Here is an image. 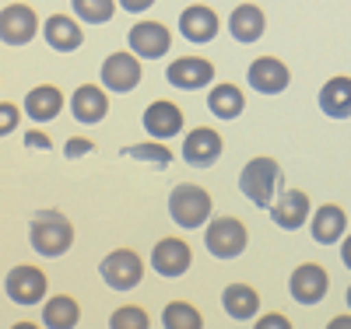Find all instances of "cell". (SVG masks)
<instances>
[{
  "label": "cell",
  "mask_w": 351,
  "mask_h": 329,
  "mask_svg": "<svg viewBox=\"0 0 351 329\" xmlns=\"http://www.w3.org/2000/svg\"><path fill=\"white\" fill-rule=\"evenodd\" d=\"M32 235V249L43 252V256H64L71 246H74V228L64 214L56 211H43L32 218V228H28Z\"/></svg>",
  "instance_id": "obj_1"
},
{
  "label": "cell",
  "mask_w": 351,
  "mask_h": 329,
  "mask_svg": "<svg viewBox=\"0 0 351 329\" xmlns=\"http://www.w3.org/2000/svg\"><path fill=\"white\" fill-rule=\"evenodd\" d=\"M169 214L180 228H200L211 218V193L200 186H190V183L176 186L169 193Z\"/></svg>",
  "instance_id": "obj_2"
},
{
  "label": "cell",
  "mask_w": 351,
  "mask_h": 329,
  "mask_svg": "<svg viewBox=\"0 0 351 329\" xmlns=\"http://www.w3.org/2000/svg\"><path fill=\"white\" fill-rule=\"evenodd\" d=\"M278 179H281V168L274 158H253L243 175H239V189L246 193L250 203L256 207H271L274 200V189H278Z\"/></svg>",
  "instance_id": "obj_3"
},
{
  "label": "cell",
  "mask_w": 351,
  "mask_h": 329,
  "mask_svg": "<svg viewBox=\"0 0 351 329\" xmlns=\"http://www.w3.org/2000/svg\"><path fill=\"white\" fill-rule=\"evenodd\" d=\"M204 242H208V252L218 256V259H236L246 242H250V235H246V224L239 218H215L208 224V235H204Z\"/></svg>",
  "instance_id": "obj_4"
},
{
  "label": "cell",
  "mask_w": 351,
  "mask_h": 329,
  "mask_svg": "<svg viewBox=\"0 0 351 329\" xmlns=\"http://www.w3.org/2000/svg\"><path fill=\"white\" fill-rule=\"evenodd\" d=\"M102 280L112 287V291H130V287H137L141 284V277H144V263H141V256L134 252V249H116V252H109L106 259H102Z\"/></svg>",
  "instance_id": "obj_5"
},
{
  "label": "cell",
  "mask_w": 351,
  "mask_h": 329,
  "mask_svg": "<svg viewBox=\"0 0 351 329\" xmlns=\"http://www.w3.org/2000/svg\"><path fill=\"white\" fill-rule=\"evenodd\" d=\"M327 287H330V277L319 263H302V266H295V274H291V298H295L299 305L324 302Z\"/></svg>",
  "instance_id": "obj_6"
},
{
  "label": "cell",
  "mask_w": 351,
  "mask_h": 329,
  "mask_svg": "<svg viewBox=\"0 0 351 329\" xmlns=\"http://www.w3.org/2000/svg\"><path fill=\"white\" fill-rule=\"evenodd\" d=\"M4 287H8V298L14 305H36L46 298V274L39 266H14Z\"/></svg>",
  "instance_id": "obj_7"
},
{
  "label": "cell",
  "mask_w": 351,
  "mask_h": 329,
  "mask_svg": "<svg viewBox=\"0 0 351 329\" xmlns=\"http://www.w3.org/2000/svg\"><path fill=\"white\" fill-rule=\"evenodd\" d=\"M193 263V252L183 238H162L152 249V270L162 277H183Z\"/></svg>",
  "instance_id": "obj_8"
},
{
  "label": "cell",
  "mask_w": 351,
  "mask_h": 329,
  "mask_svg": "<svg viewBox=\"0 0 351 329\" xmlns=\"http://www.w3.org/2000/svg\"><path fill=\"white\" fill-rule=\"evenodd\" d=\"M102 84L109 92H134L141 84V64L134 53H109L102 64Z\"/></svg>",
  "instance_id": "obj_9"
},
{
  "label": "cell",
  "mask_w": 351,
  "mask_h": 329,
  "mask_svg": "<svg viewBox=\"0 0 351 329\" xmlns=\"http://www.w3.org/2000/svg\"><path fill=\"white\" fill-rule=\"evenodd\" d=\"M130 49L137 53V56H144V60H158V56H165L169 53V46H172V32L162 25V21H137L134 28H130Z\"/></svg>",
  "instance_id": "obj_10"
},
{
  "label": "cell",
  "mask_w": 351,
  "mask_h": 329,
  "mask_svg": "<svg viewBox=\"0 0 351 329\" xmlns=\"http://www.w3.org/2000/svg\"><path fill=\"white\" fill-rule=\"evenodd\" d=\"M183 158L197 168H211L221 158V133L211 127H197L183 140Z\"/></svg>",
  "instance_id": "obj_11"
},
{
  "label": "cell",
  "mask_w": 351,
  "mask_h": 329,
  "mask_svg": "<svg viewBox=\"0 0 351 329\" xmlns=\"http://www.w3.org/2000/svg\"><path fill=\"white\" fill-rule=\"evenodd\" d=\"M36 28H39V18L25 4H11V8H4V14H0V39H4L8 46L28 42L36 36Z\"/></svg>",
  "instance_id": "obj_12"
},
{
  "label": "cell",
  "mask_w": 351,
  "mask_h": 329,
  "mask_svg": "<svg viewBox=\"0 0 351 329\" xmlns=\"http://www.w3.org/2000/svg\"><path fill=\"white\" fill-rule=\"evenodd\" d=\"M271 218L278 228L285 231H295L309 221V196L302 189H285L274 203H271Z\"/></svg>",
  "instance_id": "obj_13"
},
{
  "label": "cell",
  "mask_w": 351,
  "mask_h": 329,
  "mask_svg": "<svg viewBox=\"0 0 351 329\" xmlns=\"http://www.w3.org/2000/svg\"><path fill=\"white\" fill-rule=\"evenodd\" d=\"M288 81H291L288 67L281 64V60H274V56H260V60H253V64H250V84L256 88L260 95L285 92Z\"/></svg>",
  "instance_id": "obj_14"
},
{
  "label": "cell",
  "mask_w": 351,
  "mask_h": 329,
  "mask_svg": "<svg viewBox=\"0 0 351 329\" xmlns=\"http://www.w3.org/2000/svg\"><path fill=\"white\" fill-rule=\"evenodd\" d=\"M165 77H169V84L193 92V88H204V84L215 81V67L208 64V60H200V56H180V60H176V64L165 70Z\"/></svg>",
  "instance_id": "obj_15"
},
{
  "label": "cell",
  "mask_w": 351,
  "mask_h": 329,
  "mask_svg": "<svg viewBox=\"0 0 351 329\" xmlns=\"http://www.w3.org/2000/svg\"><path fill=\"white\" fill-rule=\"evenodd\" d=\"M71 112H74V119L77 123H102L106 119V112H109V95L102 92V88H95V84H81L77 92L71 95Z\"/></svg>",
  "instance_id": "obj_16"
},
{
  "label": "cell",
  "mask_w": 351,
  "mask_h": 329,
  "mask_svg": "<svg viewBox=\"0 0 351 329\" xmlns=\"http://www.w3.org/2000/svg\"><path fill=\"white\" fill-rule=\"evenodd\" d=\"M180 32L190 42H211L218 36V14L208 4H193L180 14Z\"/></svg>",
  "instance_id": "obj_17"
},
{
  "label": "cell",
  "mask_w": 351,
  "mask_h": 329,
  "mask_svg": "<svg viewBox=\"0 0 351 329\" xmlns=\"http://www.w3.org/2000/svg\"><path fill=\"white\" fill-rule=\"evenodd\" d=\"M144 130H148L152 137H176L183 130V112L176 102H152L148 109H144Z\"/></svg>",
  "instance_id": "obj_18"
},
{
  "label": "cell",
  "mask_w": 351,
  "mask_h": 329,
  "mask_svg": "<svg viewBox=\"0 0 351 329\" xmlns=\"http://www.w3.org/2000/svg\"><path fill=\"white\" fill-rule=\"evenodd\" d=\"M46 42H49L56 53H74V49L84 42L81 25H77L74 18H67V14H53V18L46 21Z\"/></svg>",
  "instance_id": "obj_19"
},
{
  "label": "cell",
  "mask_w": 351,
  "mask_h": 329,
  "mask_svg": "<svg viewBox=\"0 0 351 329\" xmlns=\"http://www.w3.org/2000/svg\"><path fill=\"white\" fill-rule=\"evenodd\" d=\"M319 109L334 119H348L351 116V77H330L319 88Z\"/></svg>",
  "instance_id": "obj_20"
},
{
  "label": "cell",
  "mask_w": 351,
  "mask_h": 329,
  "mask_svg": "<svg viewBox=\"0 0 351 329\" xmlns=\"http://www.w3.org/2000/svg\"><path fill=\"white\" fill-rule=\"evenodd\" d=\"M263 25H267L263 11H260L256 4H243V8L232 11V18H228V32H232V39H239V42H253V39L263 36Z\"/></svg>",
  "instance_id": "obj_21"
},
{
  "label": "cell",
  "mask_w": 351,
  "mask_h": 329,
  "mask_svg": "<svg viewBox=\"0 0 351 329\" xmlns=\"http://www.w3.org/2000/svg\"><path fill=\"white\" fill-rule=\"evenodd\" d=\"M344 224H348V218H344V211L337 203H324V207H316V218H313V238L319 246H330V242H337V238L344 235Z\"/></svg>",
  "instance_id": "obj_22"
},
{
  "label": "cell",
  "mask_w": 351,
  "mask_h": 329,
  "mask_svg": "<svg viewBox=\"0 0 351 329\" xmlns=\"http://www.w3.org/2000/svg\"><path fill=\"white\" fill-rule=\"evenodd\" d=\"M60 109H64V95L56 92L53 84H39V88H32V92L25 95V112L32 119H39V123L53 119Z\"/></svg>",
  "instance_id": "obj_23"
},
{
  "label": "cell",
  "mask_w": 351,
  "mask_h": 329,
  "mask_svg": "<svg viewBox=\"0 0 351 329\" xmlns=\"http://www.w3.org/2000/svg\"><path fill=\"white\" fill-rule=\"evenodd\" d=\"M221 305H225V312H228L232 319H253L256 308H260V298H256V291L246 287V284H228L225 294H221Z\"/></svg>",
  "instance_id": "obj_24"
},
{
  "label": "cell",
  "mask_w": 351,
  "mask_h": 329,
  "mask_svg": "<svg viewBox=\"0 0 351 329\" xmlns=\"http://www.w3.org/2000/svg\"><path fill=\"white\" fill-rule=\"evenodd\" d=\"M208 109L218 116V119H236L243 109H246V98L236 84H215L211 95H208Z\"/></svg>",
  "instance_id": "obj_25"
},
{
  "label": "cell",
  "mask_w": 351,
  "mask_h": 329,
  "mask_svg": "<svg viewBox=\"0 0 351 329\" xmlns=\"http://www.w3.org/2000/svg\"><path fill=\"white\" fill-rule=\"evenodd\" d=\"M77 319H81V308H77V302H74L71 294L49 298L46 308H43V322L49 329H71V326H77Z\"/></svg>",
  "instance_id": "obj_26"
},
{
  "label": "cell",
  "mask_w": 351,
  "mask_h": 329,
  "mask_svg": "<svg viewBox=\"0 0 351 329\" xmlns=\"http://www.w3.org/2000/svg\"><path fill=\"white\" fill-rule=\"evenodd\" d=\"M162 322H165V329H200V326H204V322H200V312H197L193 305H186V302L165 305Z\"/></svg>",
  "instance_id": "obj_27"
},
{
  "label": "cell",
  "mask_w": 351,
  "mask_h": 329,
  "mask_svg": "<svg viewBox=\"0 0 351 329\" xmlns=\"http://www.w3.org/2000/svg\"><path fill=\"white\" fill-rule=\"evenodd\" d=\"M74 11L81 21H92V25H106L112 14H116V4L112 0H71Z\"/></svg>",
  "instance_id": "obj_28"
},
{
  "label": "cell",
  "mask_w": 351,
  "mask_h": 329,
  "mask_svg": "<svg viewBox=\"0 0 351 329\" xmlns=\"http://www.w3.org/2000/svg\"><path fill=\"white\" fill-rule=\"evenodd\" d=\"M112 329H148V312L137 308V305H127V308H116L112 319H109Z\"/></svg>",
  "instance_id": "obj_29"
},
{
  "label": "cell",
  "mask_w": 351,
  "mask_h": 329,
  "mask_svg": "<svg viewBox=\"0 0 351 329\" xmlns=\"http://www.w3.org/2000/svg\"><path fill=\"white\" fill-rule=\"evenodd\" d=\"M127 155H130V158H152V161H158V165H169V161H172V155L165 151V147H158V144H141V147H127Z\"/></svg>",
  "instance_id": "obj_30"
},
{
  "label": "cell",
  "mask_w": 351,
  "mask_h": 329,
  "mask_svg": "<svg viewBox=\"0 0 351 329\" xmlns=\"http://www.w3.org/2000/svg\"><path fill=\"white\" fill-rule=\"evenodd\" d=\"M14 127H18V109L11 102H4L0 105V133H11Z\"/></svg>",
  "instance_id": "obj_31"
},
{
  "label": "cell",
  "mask_w": 351,
  "mask_h": 329,
  "mask_svg": "<svg viewBox=\"0 0 351 329\" xmlns=\"http://www.w3.org/2000/svg\"><path fill=\"white\" fill-rule=\"evenodd\" d=\"M88 151H95L92 140H81V137L67 140V155H71V158H81V155H88Z\"/></svg>",
  "instance_id": "obj_32"
},
{
  "label": "cell",
  "mask_w": 351,
  "mask_h": 329,
  "mask_svg": "<svg viewBox=\"0 0 351 329\" xmlns=\"http://www.w3.org/2000/svg\"><path fill=\"white\" fill-rule=\"evenodd\" d=\"M25 144H28V147H39V151H49V144H53V140H49L46 133H39V130H32V133H28V137H25Z\"/></svg>",
  "instance_id": "obj_33"
},
{
  "label": "cell",
  "mask_w": 351,
  "mask_h": 329,
  "mask_svg": "<svg viewBox=\"0 0 351 329\" xmlns=\"http://www.w3.org/2000/svg\"><path fill=\"white\" fill-rule=\"evenodd\" d=\"M152 4H155V0H120V8H123V11H134V14H137V11H148Z\"/></svg>",
  "instance_id": "obj_34"
},
{
  "label": "cell",
  "mask_w": 351,
  "mask_h": 329,
  "mask_svg": "<svg viewBox=\"0 0 351 329\" xmlns=\"http://www.w3.org/2000/svg\"><path fill=\"white\" fill-rule=\"evenodd\" d=\"M263 326H274V329H288V319L285 315H267V319H260V329Z\"/></svg>",
  "instance_id": "obj_35"
},
{
  "label": "cell",
  "mask_w": 351,
  "mask_h": 329,
  "mask_svg": "<svg viewBox=\"0 0 351 329\" xmlns=\"http://www.w3.org/2000/svg\"><path fill=\"white\" fill-rule=\"evenodd\" d=\"M341 259H344V266H351V235L344 238V246H341Z\"/></svg>",
  "instance_id": "obj_36"
},
{
  "label": "cell",
  "mask_w": 351,
  "mask_h": 329,
  "mask_svg": "<svg viewBox=\"0 0 351 329\" xmlns=\"http://www.w3.org/2000/svg\"><path fill=\"white\" fill-rule=\"evenodd\" d=\"M341 326H351V319H344V315H341V319H334V322H330V329H341Z\"/></svg>",
  "instance_id": "obj_37"
},
{
  "label": "cell",
  "mask_w": 351,
  "mask_h": 329,
  "mask_svg": "<svg viewBox=\"0 0 351 329\" xmlns=\"http://www.w3.org/2000/svg\"><path fill=\"white\" fill-rule=\"evenodd\" d=\"M348 305H351V287H348Z\"/></svg>",
  "instance_id": "obj_38"
}]
</instances>
